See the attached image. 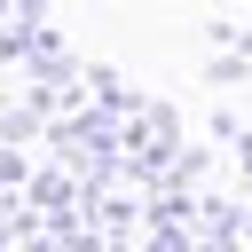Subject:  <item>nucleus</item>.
Instances as JSON below:
<instances>
[]
</instances>
